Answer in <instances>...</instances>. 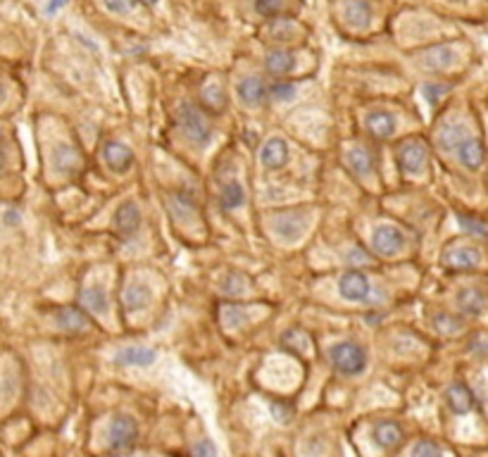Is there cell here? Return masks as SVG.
<instances>
[{
	"mask_svg": "<svg viewBox=\"0 0 488 457\" xmlns=\"http://www.w3.org/2000/svg\"><path fill=\"white\" fill-rule=\"evenodd\" d=\"M177 122L186 139L193 141L195 146H205L210 141V124H207L205 115L195 105H191V103H179Z\"/></svg>",
	"mask_w": 488,
	"mask_h": 457,
	"instance_id": "obj_1",
	"label": "cell"
},
{
	"mask_svg": "<svg viewBox=\"0 0 488 457\" xmlns=\"http://www.w3.org/2000/svg\"><path fill=\"white\" fill-rule=\"evenodd\" d=\"M329 362L334 364L338 374L355 376L367 367V352L357 343H336L329 350Z\"/></svg>",
	"mask_w": 488,
	"mask_h": 457,
	"instance_id": "obj_2",
	"label": "cell"
},
{
	"mask_svg": "<svg viewBox=\"0 0 488 457\" xmlns=\"http://www.w3.org/2000/svg\"><path fill=\"white\" fill-rule=\"evenodd\" d=\"M139 441V424L132 420L129 415H117L112 424H110L108 431V446L115 453H124V450H132Z\"/></svg>",
	"mask_w": 488,
	"mask_h": 457,
	"instance_id": "obj_3",
	"label": "cell"
},
{
	"mask_svg": "<svg viewBox=\"0 0 488 457\" xmlns=\"http://www.w3.org/2000/svg\"><path fill=\"white\" fill-rule=\"evenodd\" d=\"M441 262L448 270H455V272H470L474 267H479L481 262V255L479 250H474V248H467V245H458V248H448L443 253V258H441Z\"/></svg>",
	"mask_w": 488,
	"mask_h": 457,
	"instance_id": "obj_4",
	"label": "cell"
},
{
	"mask_svg": "<svg viewBox=\"0 0 488 457\" xmlns=\"http://www.w3.org/2000/svg\"><path fill=\"white\" fill-rule=\"evenodd\" d=\"M398 167L402 172L407 174H414V172H422L426 165V148L422 146L419 141H405L398 150Z\"/></svg>",
	"mask_w": 488,
	"mask_h": 457,
	"instance_id": "obj_5",
	"label": "cell"
},
{
	"mask_svg": "<svg viewBox=\"0 0 488 457\" xmlns=\"http://www.w3.org/2000/svg\"><path fill=\"white\" fill-rule=\"evenodd\" d=\"M372 439L379 448L383 450H393L398 448L402 441H405V431L398 422H390V420H381L372 427Z\"/></svg>",
	"mask_w": 488,
	"mask_h": 457,
	"instance_id": "obj_6",
	"label": "cell"
},
{
	"mask_svg": "<svg viewBox=\"0 0 488 457\" xmlns=\"http://www.w3.org/2000/svg\"><path fill=\"white\" fill-rule=\"evenodd\" d=\"M372 243H374L376 253L390 258V255H395L402 245H405V236H402V231H400V228H395V226H379L372 233Z\"/></svg>",
	"mask_w": 488,
	"mask_h": 457,
	"instance_id": "obj_7",
	"label": "cell"
},
{
	"mask_svg": "<svg viewBox=\"0 0 488 457\" xmlns=\"http://www.w3.org/2000/svg\"><path fill=\"white\" fill-rule=\"evenodd\" d=\"M338 291L346 300H353V303H360V300H367L369 296V282L362 272H346L338 282Z\"/></svg>",
	"mask_w": 488,
	"mask_h": 457,
	"instance_id": "obj_8",
	"label": "cell"
},
{
	"mask_svg": "<svg viewBox=\"0 0 488 457\" xmlns=\"http://www.w3.org/2000/svg\"><path fill=\"white\" fill-rule=\"evenodd\" d=\"M155 350L146 348V345H129V348H122L115 355V362L122 364V367H151L155 362Z\"/></svg>",
	"mask_w": 488,
	"mask_h": 457,
	"instance_id": "obj_9",
	"label": "cell"
},
{
	"mask_svg": "<svg viewBox=\"0 0 488 457\" xmlns=\"http://www.w3.org/2000/svg\"><path fill=\"white\" fill-rule=\"evenodd\" d=\"M103 155H105V162L108 167L112 169V172H127L129 167H132L134 162V153L129 150L124 143H105V148H103Z\"/></svg>",
	"mask_w": 488,
	"mask_h": 457,
	"instance_id": "obj_10",
	"label": "cell"
},
{
	"mask_svg": "<svg viewBox=\"0 0 488 457\" xmlns=\"http://www.w3.org/2000/svg\"><path fill=\"white\" fill-rule=\"evenodd\" d=\"M265 93H267V88H265L262 79H257V76H245V79H240L236 83V96L240 98L243 105H250V108L260 105Z\"/></svg>",
	"mask_w": 488,
	"mask_h": 457,
	"instance_id": "obj_11",
	"label": "cell"
},
{
	"mask_svg": "<svg viewBox=\"0 0 488 457\" xmlns=\"http://www.w3.org/2000/svg\"><path fill=\"white\" fill-rule=\"evenodd\" d=\"M55 322H57L60 329L69 331V334H79V331H83L88 326L86 315H83L79 308H74V305H67V308L57 310L55 312Z\"/></svg>",
	"mask_w": 488,
	"mask_h": 457,
	"instance_id": "obj_12",
	"label": "cell"
},
{
	"mask_svg": "<svg viewBox=\"0 0 488 457\" xmlns=\"http://www.w3.org/2000/svg\"><path fill=\"white\" fill-rule=\"evenodd\" d=\"M274 226H277V233L286 241H296L298 236L303 233V226H305V217L301 212H284V214H277L274 217Z\"/></svg>",
	"mask_w": 488,
	"mask_h": 457,
	"instance_id": "obj_13",
	"label": "cell"
},
{
	"mask_svg": "<svg viewBox=\"0 0 488 457\" xmlns=\"http://www.w3.org/2000/svg\"><path fill=\"white\" fill-rule=\"evenodd\" d=\"M115 226L120 233L132 236V233L139 231V226H141V210L134 205V202H124V205H122L115 214Z\"/></svg>",
	"mask_w": 488,
	"mask_h": 457,
	"instance_id": "obj_14",
	"label": "cell"
},
{
	"mask_svg": "<svg viewBox=\"0 0 488 457\" xmlns=\"http://www.w3.org/2000/svg\"><path fill=\"white\" fill-rule=\"evenodd\" d=\"M422 62H424V67L434 71H443L455 64V48L453 45H436V48L426 50Z\"/></svg>",
	"mask_w": 488,
	"mask_h": 457,
	"instance_id": "obj_15",
	"label": "cell"
},
{
	"mask_svg": "<svg viewBox=\"0 0 488 457\" xmlns=\"http://www.w3.org/2000/svg\"><path fill=\"white\" fill-rule=\"evenodd\" d=\"M53 165H55L57 172L71 174L74 169H79V165H81L79 150H76L74 146H69V143H60V146L55 148V153H53Z\"/></svg>",
	"mask_w": 488,
	"mask_h": 457,
	"instance_id": "obj_16",
	"label": "cell"
},
{
	"mask_svg": "<svg viewBox=\"0 0 488 457\" xmlns=\"http://www.w3.org/2000/svg\"><path fill=\"white\" fill-rule=\"evenodd\" d=\"M458 158H460V162H462V165H465L467 169H479L481 165H484V160H486L484 143L477 141V139H467V141L458 148Z\"/></svg>",
	"mask_w": 488,
	"mask_h": 457,
	"instance_id": "obj_17",
	"label": "cell"
},
{
	"mask_svg": "<svg viewBox=\"0 0 488 457\" xmlns=\"http://www.w3.org/2000/svg\"><path fill=\"white\" fill-rule=\"evenodd\" d=\"M260 160H262V165L269 167V169L284 167L286 160H289V146H286L281 139L267 141L265 148H262V155H260Z\"/></svg>",
	"mask_w": 488,
	"mask_h": 457,
	"instance_id": "obj_18",
	"label": "cell"
},
{
	"mask_svg": "<svg viewBox=\"0 0 488 457\" xmlns=\"http://www.w3.org/2000/svg\"><path fill=\"white\" fill-rule=\"evenodd\" d=\"M122 300H124V308L129 312H141V310H146L148 303H151V289L141 282L129 284L124 293H122Z\"/></svg>",
	"mask_w": 488,
	"mask_h": 457,
	"instance_id": "obj_19",
	"label": "cell"
},
{
	"mask_svg": "<svg viewBox=\"0 0 488 457\" xmlns=\"http://www.w3.org/2000/svg\"><path fill=\"white\" fill-rule=\"evenodd\" d=\"M446 403H448V407H451L455 415H465V412H470V410H472L474 398H472L470 388H467L465 383H453V386L448 388V393H446Z\"/></svg>",
	"mask_w": 488,
	"mask_h": 457,
	"instance_id": "obj_20",
	"label": "cell"
},
{
	"mask_svg": "<svg viewBox=\"0 0 488 457\" xmlns=\"http://www.w3.org/2000/svg\"><path fill=\"white\" fill-rule=\"evenodd\" d=\"M367 129L369 134L374 136V139H390L395 132V120L390 112H383V110H379V112H372L367 117Z\"/></svg>",
	"mask_w": 488,
	"mask_h": 457,
	"instance_id": "obj_21",
	"label": "cell"
},
{
	"mask_svg": "<svg viewBox=\"0 0 488 457\" xmlns=\"http://www.w3.org/2000/svg\"><path fill=\"white\" fill-rule=\"evenodd\" d=\"M458 303H460V310L465 312V315L470 317H479L481 312L486 310V296L477 289H467L462 291L458 296Z\"/></svg>",
	"mask_w": 488,
	"mask_h": 457,
	"instance_id": "obj_22",
	"label": "cell"
},
{
	"mask_svg": "<svg viewBox=\"0 0 488 457\" xmlns=\"http://www.w3.org/2000/svg\"><path fill=\"white\" fill-rule=\"evenodd\" d=\"M467 139H470V134H467V127H462V124H446L438 134L441 148L446 150H458Z\"/></svg>",
	"mask_w": 488,
	"mask_h": 457,
	"instance_id": "obj_23",
	"label": "cell"
},
{
	"mask_svg": "<svg viewBox=\"0 0 488 457\" xmlns=\"http://www.w3.org/2000/svg\"><path fill=\"white\" fill-rule=\"evenodd\" d=\"M265 67L269 74H289V71L296 67V55L291 50H274L269 57L265 60Z\"/></svg>",
	"mask_w": 488,
	"mask_h": 457,
	"instance_id": "obj_24",
	"label": "cell"
},
{
	"mask_svg": "<svg viewBox=\"0 0 488 457\" xmlns=\"http://www.w3.org/2000/svg\"><path fill=\"white\" fill-rule=\"evenodd\" d=\"M81 305L91 312H95V315H103V312L108 310V293L100 289V286H88V289L81 291Z\"/></svg>",
	"mask_w": 488,
	"mask_h": 457,
	"instance_id": "obj_25",
	"label": "cell"
},
{
	"mask_svg": "<svg viewBox=\"0 0 488 457\" xmlns=\"http://www.w3.org/2000/svg\"><path fill=\"white\" fill-rule=\"evenodd\" d=\"M346 19L353 27H364L372 19V5L367 0H350L346 5Z\"/></svg>",
	"mask_w": 488,
	"mask_h": 457,
	"instance_id": "obj_26",
	"label": "cell"
},
{
	"mask_svg": "<svg viewBox=\"0 0 488 457\" xmlns=\"http://www.w3.org/2000/svg\"><path fill=\"white\" fill-rule=\"evenodd\" d=\"M348 162H350V167H353V172L357 174H369L374 169V155H372V150L364 146L350 150Z\"/></svg>",
	"mask_w": 488,
	"mask_h": 457,
	"instance_id": "obj_27",
	"label": "cell"
},
{
	"mask_svg": "<svg viewBox=\"0 0 488 457\" xmlns=\"http://www.w3.org/2000/svg\"><path fill=\"white\" fill-rule=\"evenodd\" d=\"M203 103L207 108V112H214L219 115L226 105V96H224V88L219 86V83H207L203 88Z\"/></svg>",
	"mask_w": 488,
	"mask_h": 457,
	"instance_id": "obj_28",
	"label": "cell"
},
{
	"mask_svg": "<svg viewBox=\"0 0 488 457\" xmlns=\"http://www.w3.org/2000/svg\"><path fill=\"white\" fill-rule=\"evenodd\" d=\"M219 202H222L224 210H233L243 202V188H240L238 181H231L222 188V195H219Z\"/></svg>",
	"mask_w": 488,
	"mask_h": 457,
	"instance_id": "obj_29",
	"label": "cell"
},
{
	"mask_svg": "<svg viewBox=\"0 0 488 457\" xmlns=\"http://www.w3.org/2000/svg\"><path fill=\"white\" fill-rule=\"evenodd\" d=\"M219 315H222V322L229 326H240L248 322V312L240 308V305H233V303H226Z\"/></svg>",
	"mask_w": 488,
	"mask_h": 457,
	"instance_id": "obj_30",
	"label": "cell"
},
{
	"mask_svg": "<svg viewBox=\"0 0 488 457\" xmlns=\"http://www.w3.org/2000/svg\"><path fill=\"white\" fill-rule=\"evenodd\" d=\"M286 0H255V10L262 17H277L284 10Z\"/></svg>",
	"mask_w": 488,
	"mask_h": 457,
	"instance_id": "obj_31",
	"label": "cell"
},
{
	"mask_svg": "<svg viewBox=\"0 0 488 457\" xmlns=\"http://www.w3.org/2000/svg\"><path fill=\"white\" fill-rule=\"evenodd\" d=\"M412 457H443V450L434 441H419L412 450Z\"/></svg>",
	"mask_w": 488,
	"mask_h": 457,
	"instance_id": "obj_32",
	"label": "cell"
},
{
	"mask_svg": "<svg viewBox=\"0 0 488 457\" xmlns=\"http://www.w3.org/2000/svg\"><path fill=\"white\" fill-rule=\"evenodd\" d=\"M272 98H274V100H291L293 96H296V86H293V83H289V81H279V83H274V86H272Z\"/></svg>",
	"mask_w": 488,
	"mask_h": 457,
	"instance_id": "obj_33",
	"label": "cell"
},
{
	"mask_svg": "<svg viewBox=\"0 0 488 457\" xmlns=\"http://www.w3.org/2000/svg\"><path fill=\"white\" fill-rule=\"evenodd\" d=\"M422 93H424V98L429 103H438L441 98H443L448 93V88L443 86V83H424V88H422Z\"/></svg>",
	"mask_w": 488,
	"mask_h": 457,
	"instance_id": "obj_34",
	"label": "cell"
},
{
	"mask_svg": "<svg viewBox=\"0 0 488 457\" xmlns=\"http://www.w3.org/2000/svg\"><path fill=\"white\" fill-rule=\"evenodd\" d=\"M105 8L115 15H129L136 8V0H105Z\"/></svg>",
	"mask_w": 488,
	"mask_h": 457,
	"instance_id": "obj_35",
	"label": "cell"
},
{
	"mask_svg": "<svg viewBox=\"0 0 488 457\" xmlns=\"http://www.w3.org/2000/svg\"><path fill=\"white\" fill-rule=\"evenodd\" d=\"M434 326L436 329H441V331H448V334H451V331H458L460 329V324H458V319L455 317H451V315H438L434 319Z\"/></svg>",
	"mask_w": 488,
	"mask_h": 457,
	"instance_id": "obj_36",
	"label": "cell"
},
{
	"mask_svg": "<svg viewBox=\"0 0 488 457\" xmlns=\"http://www.w3.org/2000/svg\"><path fill=\"white\" fill-rule=\"evenodd\" d=\"M224 293H226V296H238V293H243V279L236 277V274L226 277V282H224Z\"/></svg>",
	"mask_w": 488,
	"mask_h": 457,
	"instance_id": "obj_37",
	"label": "cell"
},
{
	"mask_svg": "<svg viewBox=\"0 0 488 457\" xmlns=\"http://www.w3.org/2000/svg\"><path fill=\"white\" fill-rule=\"evenodd\" d=\"M193 455L195 457H217V448H214V443L212 441H200V443H195V448H193Z\"/></svg>",
	"mask_w": 488,
	"mask_h": 457,
	"instance_id": "obj_38",
	"label": "cell"
},
{
	"mask_svg": "<svg viewBox=\"0 0 488 457\" xmlns=\"http://www.w3.org/2000/svg\"><path fill=\"white\" fill-rule=\"evenodd\" d=\"M460 224L467 228V231H472V233H477V236H484L488 238V228L481 224V221H474L470 217H460Z\"/></svg>",
	"mask_w": 488,
	"mask_h": 457,
	"instance_id": "obj_39",
	"label": "cell"
},
{
	"mask_svg": "<svg viewBox=\"0 0 488 457\" xmlns=\"http://www.w3.org/2000/svg\"><path fill=\"white\" fill-rule=\"evenodd\" d=\"M64 5H67V0H50V3H48V8H45V10H48V15H53V12L62 10Z\"/></svg>",
	"mask_w": 488,
	"mask_h": 457,
	"instance_id": "obj_40",
	"label": "cell"
},
{
	"mask_svg": "<svg viewBox=\"0 0 488 457\" xmlns=\"http://www.w3.org/2000/svg\"><path fill=\"white\" fill-rule=\"evenodd\" d=\"M350 262H369V258L364 255L362 250H357V248H355V250L350 253Z\"/></svg>",
	"mask_w": 488,
	"mask_h": 457,
	"instance_id": "obj_41",
	"label": "cell"
},
{
	"mask_svg": "<svg viewBox=\"0 0 488 457\" xmlns=\"http://www.w3.org/2000/svg\"><path fill=\"white\" fill-rule=\"evenodd\" d=\"M3 162H5V158H3V150H0V169H3Z\"/></svg>",
	"mask_w": 488,
	"mask_h": 457,
	"instance_id": "obj_42",
	"label": "cell"
},
{
	"mask_svg": "<svg viewBox=\"0 0 488 457\" xmlns=\"http://www.w3.org/2000/svg\"><path fill=\"white\" fill-rule=\"evenodd\" d=\"M143 3H146V5H153V3H158V0H143Z\"/></svg>",
	"mask_w": 488,
	"mask_h": 457,
	"instance_id": "obj_43",
	"label": "cell"
},
{
	"mask_svg": "<svg viewBox=\"0 0 488 457\" xmlns=\"http://www.w3.org/2000/svg\"><path fill=\"white\" fill-rule=\"evenodd\" d=\"M3 93H5V91H3V83H0V100H3Z\"/></svg>",
	"mask_w": 488,
	"mask_h": 457,
	"instance_id": "obj_44",
	"label": "cell"
},
{
	"mask_svg": "<svg viewBox=\"0 0 488 457\" xmlns=\"http://www.w3.org/2000/svg\"><path fill=\"white\" fill-rule=\"evenodd\" d=\"M453 3H462V0H453Z\"/></svg>",
	"mask_w": 488,
	"mask_h": 457,
	"instance_id": "obj_45",
	"label": "cell"
}]
</instances>
